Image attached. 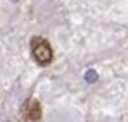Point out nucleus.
Instances as JSON below:
<instances>
[{
	"instance_id": "1",
	"label": "nucleus",
	"mask_w": 128,
	"mask_h": 122,
	"mask_svg": "<svg viewBox=\"0 0 128 122\" xmlns=\"http://www.w3.org/2000/svg\"><path fill=\"white\" fill-rule=\"evenodd\" d=\"M30 50H31V55L35 62L42 67H47L50 62L54 60V52H52V46L50 43L42 38V36H33L31 43H30Z\"/></svg>"
},
{
	"instance_id": "2",
	"label": "nucleus",
	"mask_w": 128,
	"mask_h": 122,
	"mask_svg": "<svg viewBox=\"0 0 128 122\" xmlns=\"http://www.w3.org/2000/svg\"><path fill=\"white\" fill-rule=\"evenodd\" d=\"M21 115L22 119L30 122H38L42 119V105L36 98H28L21 108Z\"/></svg>"
},
{
	"instance_id": "3",
	"label": "nucleus",
	"mask_w": 128,
	"mask_h": 122,
	"mask_svg": "<svg viewBox=\"0 0 128 122\" xmlns=\"http://www.w3.org/2000/svg\"><path fill=\"white\" fill-rule=\"evenodd\" d=\"M95 78H97V76H95V72H92V71H90V72L86 74V81H88V82L95 81Z\"/></svg>"
}]
</instances>
